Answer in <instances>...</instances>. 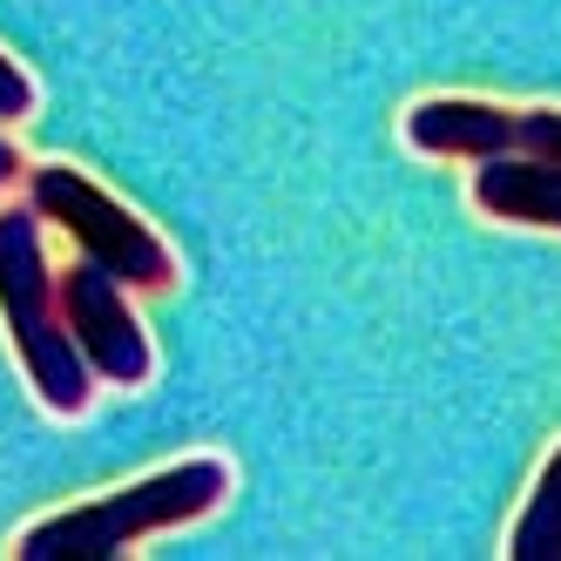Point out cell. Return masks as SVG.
Instances as JSON below:
<instances>
[{"label": "cell", "instance_id": "cell-1", "mask_svg": "<svg viewBox=\"0 0 561 561\" xmlns=\"http://www.w3.org/2000/svg\"><path fill=\"white\" fill-rule=\"evenodd\" d=\"M230 460L217 454H190V460H170L142 480L115 494H95L82 507H61L48 520L14 535V554L21 561H115V554H136L149 535H176L190 520H204L224 507L230 494Z\"/></svg>", "mask_w": 561, "mask_h": 561}, {"label": "cell", "instance_id": "cell-2", "mask_svg": "<svg viewBox=\"0 0 561 561\" xmlns=\"http://www.w3.org/2000/svg\"><path fill=\"white\" fill-rule=\"evenodd\" d=\"M0 325L21 358V373L42 399V413L55 420H82L95 407V366L75 345L61 298H55V271L42 251V210L34 204H8L0 210Z\"/></svg>", "mask_w": 561, "mask_h": 561}, {"label": "cell", "instance_id": "cell-3", "mask_svg": "<svg viewBox=\"0 0 561 561\" xmlns=\"http://www.w3.org/2000/svg\"><path fill=\"white\" fill-rule=\"evenodd\" d=\"M27 204L42 210V224L68 230L75 251L115 271L129 291H170L176 285V251L156 237L129 204H115L102 183H89L75 163H34L27 170Z\"/></svg>", "mask_w": 561, "mask_h": 561}, {"label": "cell", "instance_id": "cell-4", "mask_svg": "<svg viewBox=\"0 0 561 561\" xmlns=\"http://www.w3.org/2000/svg\"><path fill=\"white\" fill-rule=\"evenodd\" d=\"M407 149L433 163H480V156H541L561 163V108H507L480 95H426L399 115Z\"/></svg>", "mask_w": 561, "mask_h": 561}, {"label": "cell", "instance_id": "cell-5", "mask_svg": "<svg viewBox=\"0 0 561 561\" xmlns=\"http://www.w3.org/2000/svg\"><path fill=\"white\" fill-rule=\"evenodd\" d=\"M55 298H61V318L75 345H82V358L95 366L102 386H123V392H142L156 379V345L142 332V318L129 305V285L115 271H102L95 257L68 264L55 277Z\"/></svg>", "mask_w": 561, "mask_h": 561}, {"label": "cell", "instance_id": "cell-6", "mask_svg": "<svg viewBox=\"0 0 561 561\" xmlns=\"http://www.w3.org/2000/svg\"><path fill=\"white\" fill-rule=\"evenodd\" d=\"M467 204L488 224L561 237V163H541V156H480Z\"/></svg>", "mask_w": 561, "mask_h": 561}, {"label": "cell", "instance_id": "cell-7", "mask_svg": "<svg viewBox=\"0 0 561 561\" xmlns=\"http://www.w3.org/2000/svg\"><path fill=\"white\" fill-rule=\"evenodd\" d=\"M507 554H514V561H541V554H561V447L541 460L535 488H528V507H520L514 535H507Z\"/></svg>", "mask_w": 561, "mask_h": 561}, {"label": "cell", "instance_id": "cell-8", "mask_svg": "<svg viewBox=\"0 0 561 561\" xmlns=\"http://www.w3.org/2000/svg\"><path fill=\"white\" fill-rule=\"evenodd\" d=\"M34 115V75L0 55V123H27Z\"/></svg>", "mask_w": 561, "mask_h": 561}, {"label": "cell", "instance_id": "cell-9", "mask_svg": "<svg viewBox=\"0 0 561 561\" xmlns=\"http://www.w3.org/2000/svg\"><path fill=\"white\" fill-rule=\"evenodd\" d=\"M21 142H8V136H0V190H8V183H21Z\"/></svg>", "mask_w": 561, "mask_h": 561}]
</instances>
